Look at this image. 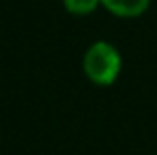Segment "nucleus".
Listing matches in <instances>:
<instances>
[{
  "label": "nucleus",
  "instance_id": "obj_3",
  "mask_svg": "<svg viewBox=\"0 0 157 155\" xmlns=\"http://www.w3.org/2000/svg\"><path fill=\"white\" fill-rule=\"evenodd\" d=\"M101 4V0H64V8L74 16H88Z\"/></svg>",
  "mask_w": 157,
  "mask_h": 155
},
{
  "label": "nucleus",
  "instance_id": "obj_1",
  "mask_svg": "<svg viewBox=\"0 0 157 155\" xmlns=\"http://www.w3.org/2000/svg\"><path fill=\"white\" fill-rule=\"evenodd\" d=\"M84 72L96 85H111L121 72V56L113 44L100 40L84 54Z\"/></svg>",
  "mask_w": 157,
  "mask_h": 155
},
{
  "label": "nucleus",
  "instance_id": "obj_2",
  "mask_svg": "<svg viewBox=\"0 0 157 155\" xmlns=\"http://www.w3.org/2000/svg\"><path fill=\"white\" fill-rule=\"evenodd\" d=\"M151 0H101V6L117 18H137L149 8Z\"/></svg>",
  "mask_w": 157,
  "mask_h": 155
}]
</instances>
